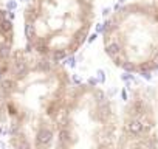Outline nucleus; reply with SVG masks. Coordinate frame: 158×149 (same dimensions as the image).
Returning a JSON list of instances; mask_svg holds the SVG:
<instances>
[{
  "instance_id": "f257e3e1",
  "label": "nucleus",
  "mask_w": 158,
  "mask_h": 149,
  "mask_svg": "<svg viewBox=\"0 0 158 149\" xmlns=\"http://www.w3.org/2000/svg\"><path fill=\"white\" fill-rule=\"evenodd\" d=\"M9 149H50L71 93L61 62L19 48L0 72Z\"/></svg>"
},
{
  "instance_id": "f03ea898",
  "label": "nucleus",
  "mask_w": 158,
  "mask_h": 149,
  "mask_svg": "<svg viewBox=\"0 0 158 149\" xmlns=\"http://www.w3.org/2000/svg\"><path fill=\"white\" fill-rule=\"evenodd\" d=\"M95 17V0H30L23 9L25 48L61 62L81 50Z\"/></svg>"
},
{
  "instance_id": "7ed1b4c3",
  "label": "nucleus",
  "mask_w": 158,
  "mask_h": 149,
  "mask_svg": "<svg viewBox=\"0 0 158 149\" xmlns=\"http://www.w3.org/2000/svg\"><path fill=\"white\" fill-rule=\"evenodd\" d=\"M110 62L127 73L158 72V2L133 0L116 8L102 28Z\"/></svg>"
},
{
  "instance_id": "20e7f679",
  "label": "nucleus",
  "mask_w": 158,
  "mask_h": 149,
  "mask_svg": "<svg viewBox=\"0 0 158 149\" xmlns=\"http://www.w3.org/2000/svg\"><path fill=\"white\" fill-rule=\"evenodd\" d=\"M120 115L115 103L95 84L73 86L50 149H116Z\"/></svg>"
},
{
  "instance_id": "39448f33",
  "label": "nucleus",
  "mask_w": 158,
  "mask_h": 149,
  "mask_svg": "<svg viewBox=\"0 0 158 149\" xmlns=\"http://www.w3.org/2000/svg\"><path fill=\"white\" fill-rule=\"evenodd\" d=\"M116 149H158V121L146 89H133L120 117Z\"/></svg>"
},
{
  "instance_id": "423d86ee",
  "label": "nucleus",
  "mask_w": 158,
  "mask_h": 149,
  "mask_svg": "<svg viewBox=\"0 0 158 149\" xmlns=\"http://www.w3.org/2000/svg\"><path fill=\"white\" fill-rule=\"evenodd\" d=\"M14 25L8 11L0 5V72L14 55Z\"/></svg>"
},
{
  "instance_id": "0eeeda50",
  "label": "nucleus",
  "mask_w": 158,
  "mask_h": 149,
  "mask_svg": "<svg viewBox=\"0 0 158 149\" xmlns=\"http://www.w3.org/2000/svg\"><path fill=\"white\" fill-rule=\"evenodd\" d=\"M6 126H8V118H6L5 103H3V97H2V87H0V135L3 134Z\"/></svg>"
},
{
  "instance_id": "6e6552de",
  "label": "nucleus",
  "mask_w": 158,
  "mask_h": 149,
  "mask_svg": "<svg viewBox=\"0 0 158 149\" xmlns=\"http://www.w3.org/2000/svg\"><path fill=\"white\" fill-rule=\"evenodd\" d=\"M156 2H158V0H156Z\"/></svg>"
}]
</instances>
